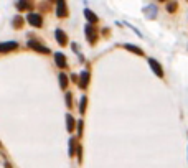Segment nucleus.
I'll return each instance as SVG.
<instances>
[{"mask_svg": "<svg viewBox=\"0 0 188 168\" xmlns=\"http://www.w3.org/2000/svg\"><path fill=\"white\" fill-rule=\"evenodd\" d=\"M60 84H61V87H63V89H66V84H68V76L64 74V73H61V74H60Z\"/></svg>", "mask_w": 188, "mask_h": 168, "instance_id": "obj_14", "label": "nucleus"}, {"mask_svg": "<svg viewBox=\"0 0 188 168\" xmlns=\"http://www.w3.org/2000/svg\"><path fill=\"white\" fill-rule=\"evenodd\" d=\"M56 15H58V17H61V18L68 15V7H66L64 2H58V4H56Z\"/></svg>", "mask_w": 188, "mask_h": 168, "instance_id": "obj_5", "label": "nucleus"}, {"mask_svg": "<svg viewBox=\"0 0 188 168\" xmlns=\"http://www.w3.org/2000/svg\"><path fill=\"white\" fill-rule=\"evenodd\" d=\"M66 125H68V132H73V129H74V119L69 114L66 115Z\"/></svg>", "mask_w": 188, "mask_h": 168, "instance_id": "obj_13", "label": "nucleus"}, {"mask_svg": "<svg viewBox=\"0 0 188 168\" xmlns=\"http://www.w3.org/2000/svg\"><path fill=\"white\" fill-rule=\"evenodd\" d=\"M74 153V139H69V155Z\"/></svg>", "mask_w": 188, "mask_h": 168, "instance_id": "obj_17", "label": "nucleus"}, {"mask_svg": "<svg viewBox=\"0 0 188 168\" xmlns=\"http://www.w3.org/2000/svg\"><path fill=\"white\" fill-rule=\"evenodd\" d=\"M28 46L33 48L35 51H40V53H46V54L50 53V50H48V48H46V46H41V45L36 43V41H28Z\"/></svg>", "mask_w": 188, "mask_h": 168, "instance_id": "obj_6", "label": "nucleus"}, {"mask_svg": "<svg viewBox=\"0 0 188 168\" xmlns=\"http://www.w3.org/2000/svg\"><path fill=\"white\" fill-rule=\"evenodd\" d=\"M86 36H88V40H89V43H94L96 41V38H97V33H96V28L92 25H86Z\"/></svg>", "mask_w": 188, "mask_h": 168, "instance_id": "obj_3", "label": "nucleus"}, {"mask_svg": "<svg viewBox=\"0 0 188 168\" xmlns=\"http://www.w3.org/2000/svg\"><path fill=\"white\" fill-rule=\"evenodd\" d=\"M55 36H56V41L61 45V46H64V45L68 43V36H66V33H64L61 28L55 30Z\"/></svg>", "mask_w": 188, "mask_h": 168, "instance_id": "obj_2", "label": "nucleus"}, {"mask_svg": "<svg viewBox=\"0 0 188 168\" xmlns=\"http://www.w3.org/2000/svg\"><path fill=\"white\" fill-rule=\"evenodd\" d=\"M144 13H145L149 18H153V17L157 15V7H155L153 4H152V5H147V7L144 8Z\"/></svg>", "mask_w": 188, "mask_h": 168, "instance_id": "obj_9", "label": "nucleus"}, {"mask_svg": "<svg viewBox=\"0 0 188 168\" xmlns=\"http://www.w3.org/2000/svg\"><path fill=\"white\" fill-rule=\"evenodd\" d=\"M55 61H56L58 68H66V58L63 53H55Z\"/></svg>", "mask_w": 188, "mask_h": 168, "instance_id": "obj_7", "label": "nucleus"}, {"mask_svg": "<svg viewBox=\"0 0 188 168\" xmlns=\"http://www.w3.org/2000/svg\"><path fill=\"white\" fill-rule=\"evenodd\" d=\"M177 10V4H170L168 5V12H175Z\"/></svg>", "mask_w": 188, "mask_h": 168, "instance_id": "obj_20", "label": "nucleus"}, {"mask_svg": "<svg viewBox=\"0 0 188 168\" xmlns=\"http://www.w3.org/2000/svg\"><path fill=\"white\" fill-rule=\"evenodd\" d=\"M78 157H79V160H81V145H78Z\"/></svg>", "mask_w": 188, "mask_h": 168, "instance_id": "obj_22", "label": "nucleus"}, {"mask_svg": "<svg viewBox=\"0 0 188 168\" xmlns=\"http://www.w3.org/2000/svg\"><path fill=\"white\" fill-rule=\"evenodd\" d=\"M149 65H150V68H152V71L155 73L159 78H163V69H162V66H160L155 59H152V58H150V59H149Z\"/></svg>", "mask_w": 188, "mask_h": 168, "instance_id": "obj_4", "label": "nucleus"}, {"mask_svg": "<svg viewBox=\"0 0 188 168\" xmlns=\"http://www.w3.org/2000/svg\"><path fill=\"white\" fill-rule=\"evenodd\" d=\"M84 15H86V18H88L91 23H96L97 22V17H96V13H94L92 10H88V8H86V10H84Z\"/></svg>", "mask_w": 188, "mask_h": 168, "instance_id": "obj_12", "label": "nucleus"}, {"mask_svg": "<svg viewBox=\"0 0 188 168\" xmlns=\"http://www.w3.org/2000/svg\"><path fill=\"white\" fill-rule=\"evenodd\" d=\"M17 8L18 10H27V8H32V4H28V2H20V4H17Z\"/></svg>", "mask_w": 188, "mask_h": 168, "instance_id": "obj_15", "label": "nucleus"}, {"mask_svg": "<svg viewBox=\"0 0 188 168\" xmlns=\"http://www.w3.org/2000/svg\"><path fill=\"white\" fill-rule=\"evenodd\" d=\"M27 20H28V23L33 26H41V23H43L41 17H40L38 13H28L27 15Z\"/></svg>", "mask_w": 188, "mask_h": 168, "instance_id": "obj_1", "label": "nucleus"}, {"mask_svg": "<svg viewBox=\"0 0 188 168\" xmlns=\"http://www.w3.org/2000/svg\"><path fill=\"white\" fill-rule=\"evenodd\" d=\"M66 106L71 109V94L69 92H66Z\"/></svg>", "mask_w": 188, "mask_h": 168, "instance_id": "obj_18", "label": "nucleus"}, {"mask_svg": "<svg viewBox=\"0 0 188 168\" xmlns=\"http://www.w3.org/2000/svg\"><path fill=\"white\" fill-rule=\"evenodd\" d=\"M78 132H79V135H81V132H83V120H78Z\"/></svg>", "mask_w": 188, "mask_h": 168, "instance_id": "obj_21", "label": "nucleus"}, {"mask_svg": "<svg viewBox=\"0 0 188 168\" xmlns=\"http://www.w3.org/2000/svg\"><path fill=\"white\" fill-rule=\"evenodd\" d=\"M86 102H88V99H86V96H83L81 97V107H79V111H81V112L86 111Z\"/></svg>", "mask_w": 188, "mask_h": 168, "instance_id": "obj_16", "label": "nucleus"}, {"mask_svg": "<svg viewBox=\"0 0 188 168\" xmlns=\"http://www.w3.org/2000/svg\"><path fill=\"white\" fill-rule=\"evenodd\" d=\"M13 25L17 26V28H18V26H21V18H20V17H17V18L13 20Z\"/></svg>", "mask_w": 188, "mask_h": 168, "instance_id": "obj_19", "label": "nucleus"}, {"mask_svg": "<svg viewBox=\"0 0 188 168\" xmlns=\"http://www.w3.org/2000/svg\"><path fill=\"white\" fill-rule=\"evenodd\" d=\"M79 81H81V84H79V86L84 89V87L88 86V82H89V73H88V71H83V73H81V78H79Z\"/></svg>", "mask_w": 188, "mask_h": 168, "instance_id": "obj_10", "label": "nucleus"}, {"mask_svg": "<svg viewBox=\"0 0 188 168\" xmlns=\"http://www.w3.org/2000/svg\"><path fill=\"white\" fill-rule=\"evenodd\" d=\"M17 46H18V45L15 43V41H8V43H2V45H0V51H2V53H7L8 50H15Z\"/></svg>", "mask_w": 188, "mask_h": 168, "instance_id": "obj_8", "label": "nucleus"}, {"mask_svg": "<svg viewBox=\"0 0 188 168\" xmlns=\"http://www.w3.org/2000/svg\"><path fill=\"white\" fill-rule=\"evenodd\" d=\"M124 48L125 50H129V51H132V53H135V54H139V56H144V51L140 50V48H137V46H134V45H124Z\"/></svg>", "mask_w": 188, "mask_h": 168, "instance_id": "obj_11", "label": "nucleus"}]
</instances>
